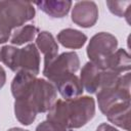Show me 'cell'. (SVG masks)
Listing matches in <instances>:
<instances>
[{"label":"cell","mask_w":131,"mask_h":131,"mask_svg":"<svg viewBox=\"0 0 131 131\" xmlns=\"http://www.w3.org/2000/svg\"><path fill=\"white\" fill-rule=\"evenodd\" d=\"M11 93L15 118L26 126L31 125L39 113L48 112L57 96L52 83L27 72L16 73L11 82Z\"/></svg>","instance_id":"cell-1"},{"label":"cell","mask_w":131,"mask_h":131,"mask_svg":"<svg viewBox=\"0 0 131 131\" xmlns=\"http://www.w3.org/2000/svg\"><path fill=\"white\" fill-rule=\"evenodd\" d=\"M130 73L108 86L100 88L96 92V98L100 112L114 125L130 130Z\"/></svg>","instance_id":"cell-2"},{"label":"cell","mask_w":131,"mask_h":131,"mask_svg":"<svg viewBox=\"0 0 131 131\" xmlns=\"http://www.w3.org/2000/svg\"><path fill=\"white\" fill-rule=\"evenodd\" d=\"M95 115V101L90 96L57 99L48 111L47 118L68 131L85 126Z\"/></svg>","instance_id":"cell-3"},{"label":"cell","mask_w":131,"mask_h":131,"mask_svg":"<svg viewBox=\"0 0 131 131\" xmlns=\"http://www.w3.org/2000/svg\"><path fill=\"white\" fill-rule=\"evenodd\" d=\"M0 60L12 72H27L37 76L40 71V55L35 44L24 48L5 45L0 48Z\"/></svg>","instance_id":"cell-4"},{"label":"cell","mask_w":131,"mask_h":131,"mask_svg":"<svg viewBox=\"0 0 131 131\" xmlns=\"http://www.w3.org/2000/svg\"><path fill=\"white\" fill-rule=\"evenodd\" d=\"M118 47L117 38L111 33L95 34L87 46V55L92 63L101 70H106L108 61Z\"/></svg>","instance_id":"cell-5"},{"label":"cell","mask_w":131,"mask_h":131,"mask_svg":"<svg viewBox=\"0 0 131 131\" xmlns=\"http://www.w3.org/2000/svg\"><path fill=\"white\" fill-rule=\"evenodd\" d=\"M80 68V59L76 52H63L44 66L43 75L53 85L61 79L74 75Z\"/></svg>","instance_id":"cell-6"},{"label":"cell","mask_w":131,"mask_h":131,"mask_svg":"<svg viewBox=\"0 0 131 131\" xmlns=\"http://www.w3.org/2000/svg\"><path fill=\"white\" fill-rule=\"evenodd\" d=\"M0 13L7 19L12 29H17L34 18L35 8L30 2L0 1Z\"/></svg>","instance_id":"cell-7"},{"label":"cell","mask_w":131,"mask_h":131,"mask_svg":"<svg viewBox=\"0 0 131 131\" xmlns=\"http://www.w3.org/2000/svg\"><path fill=\"white\" fill-rule=\"evenodd\" d=\"M98 19V8L93 1H78L72 9V20L82 28H90Z\"/></svg>","instance_id":"cell-8"},{"label":"cell","mask_w":131,"mask_h":131,"mask_svg":"<svg viewBox=\"0 0 131 131\" xmlns=\"http://www.w3.org/2000/svg\"><path fill=\"white\" fill-rule=\"evenodd\" d=\"M102 73L103 70L99 69L91 61L85 63L80 74V81L83 86V89H85L88 93L91 94L96 93L100 88Z\"/></svg>","instance_id":"cell-9"},{"label":"cell","mask_w":131,"mask_h":131,"mask_svg":"<svg viewBox=\"0 0 131 131\" xmlns=\"http://www.w3.org/2000/svg\"><path fill=\"white\" fill-rule=\"evenodd\" d=\"M36 47L44 55V66L52 61L58 53V45L51 33L43 31L40 32L36 38Z\"/></svg>","instance_id":"cell-10"},{"label":"cell","mask_w":131,"mask_h":131,"mask_svg":"<svg viewBox=\"0 0 131 131\" xmlns=\"http://www.w3.org/2000/svg\"><path fill=\"white\" fill-rule=\"evenodd\" d=\"M54 87L56 91L59 92V94L63 99L79 97L84 90L80 79L75 74L61 79L60 81L54 84Z\"/></svg>","instance_id":"cell-11"},{"label":"cell","mask_w":131,"mask_h":131,"mask_svg":"<svg viewBox=\"0 0 131 131\" xmlns=\"http://www.w3.org/2000/svg\"><path fill=\"white\" fill-rule=\"evenodd\" d=\"M57 41L66 48L79 49L87 41V36L75 29H63L57 34Z\"/></svg>","instance_id":"cell-12"},{"label":"cell","mask_w":131,"mask_h":131,"mask_svg":"<svg viewBox=\"0 0 131 131\" xmlns=\"http://www.w3.org/2000/svg\"><path fill=\"white\" fill-rule=\"evenodd\" d=\"M35 5L49 16L61 18L69 13L73 3L71 1H39Z\"/></svg>","instance_id":"cell-13"},{"label":"cell","mask_w":131,"mask_h":131,"mask_svg":"<svg viewBox=\"0 0 131 131\" xmlns=\"http://www.w3.org/2000/svg\"><path fill=\"white\" fill-rule=\"evenodd\" d=\"M130 69H131V60L129 53L125 49H118L111 57L106 70L124 74V73H129Z\"/></svg>","instance_id":"cell-14"},{"label":"cell","mask_w":131,"mask_h":131,"mask_svg":"<svg viewBox=\"0 0 131 131\" xmlns=\"http://www.w3.org/2000/svg\"><path fill=\"white\" fill-rule=\"evenodd\" d=\"M38 33V29L33 25H27L19 27L14 30L11 34L10 42L12 45H23L26 43L31 42Z\"/></svg>","instance_id":"cell-15"},{"label":"cell","mask_w":131,"mask_h":131,"mask_svg":"<svg viewBox=\"0 0 131 131\" xmlns=\"http://www.w3.org/2000/svg\"><path fill=\"white\" fill-rule=\"evenodd\" d=\"M106 5L112 13L119 17H126L129 23L131 1H106Z\"/></svg>","instance_id":"cell-16"},{"label":"cell","mask_w":131,"mask_h":131,"mask_svg":"<svg viewBox=\"0 0 131 131\" xmlns=\"http://www.w3.org/2000/svg\"><path fill=\"white\" fill-rule=\"evenodd\" d=\"M12 30L13 29L11 28L7 19L0 13V44L5 43L10 39Z\"/></svg>","instance_id":"cell-17"},{"label":"cell","mask_w":131,"mask_h":131,"mask_svg":"<svg viewBox=\"0 0 131 131\" xmlns=\"http://www.w3.org/2000/svg\"><path fill=\"white\" fill-rule=\"evenodd\" d=\"M35 131H68V130L62 126H60L59 124L46 119L36 127Z\"/></svg>","instance_id":"cell-18"},{"label":"cell","mask_w":131,"mask_h":131,"mask_svg":"<svg viewBox=\"0 0 131 131\" xmlns=\"http://www.w3.org/2000/svg\"><path fill=\"white\" fill-rule=\"evenodd\" d=\"M96 131H119V130L107 123H102L96 128Z\"/></svg>","instance_id":"cell-19"},{"label":"cell","mask_w":131,"mask_h":131,"mask_svg":"<svg viewBox=\"0 0 131 131\" xmlns=\"http://www.w3.org/2000/svg\"><path fill=\"white\" fill-rule=\"evenodd\" d=\"M5 82H6V74H5L4 69L0 66V89L4 86Z\"/></svg>","instance_id":"cell-20"},{"label":"cell","mask_w":131,"mask_h":131,"mask_svg":"<svg viewBox=\"0 0 131 131\" xmlns=\"http://www.w3.org/2000/svg\"><path fill=\"white\" fill-rule=\"evenodd\" d=\"M7 131H28V130H25L23 128H18V127H14V128H10L8 129Z\"/></svg>","instance_id":"cell-21"}]
</instances>
